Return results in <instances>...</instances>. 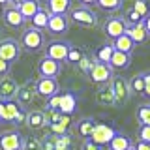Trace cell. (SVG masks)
<instances>
[{"instance_id": "1", "label": "cell", "mask_w": 150, "mask_h": 150, "mask_svg": "<svg viewBox=\"0 0 150 150\" xmlns=\"http://www.w3.org/2000/svg\"><path fill=\"white\" fill-rule=\"evenodd\" d=\"M45 43V38H43V32L38 30V28H28V30L23 32V38H21V47L28 53H34V51H40Z\"/></svg>"}, {"instance_id": "2", "label": "cell", "mask_w": 150, "mask_h": 150, "mask_svg": "<svg viewBox=\"0 0 150 150\" xmlns=\"http://www.w3.org/2000/svg\"><path fill=\"white\" fill-rule=\"evenodd\" d=\"M71 43L69 41H64V40H56V41H51L45 49V56L51 60H56V62H62V60H68V54L71 51Z\"/></svg>"}, {"instance_id": "3", "label": "cell", "mask_w": 150, "mask_h": 150, "mask_svg": "<svg viewBox=\"0 0 150 150\" xmlns=\"http://www.w3.org/2000/svg\"><path fill=\"white\" fill-rule=\"evenodd\" d=\"M88 77H90V81L96 83V84H105V83H111V79L115 77V75H112V68L109 64H103V62L94 60L90 71H88Z\"/></svg>"}, {"instance_id": "4", "label": "cell", "mask_w": 150, "mask_h": 150, "mask_svg": "<svg viewBox=\"0 0 150 150\" xmlns=\"http://www.w3.org/2000/svg\"><path fill=\"white\" fill-rule=\"evenodd\" d=\"M116 133H118V131L112 128L111 124H101V122H98L94 131H92V135H90V141L96 143V144H100V146H107Z\"/></svg>"}, {"instance_id": "5", "label": "cell", "mask_w": 150, "mask_h": 150, "mask_svg": "<svg viewBox=\"0 0 150 150\" xmlns=\"http://www.w3.org/2000/svg\"><path fill=\"white\" fill-rule=\"evenodd\" d=\"M69 19L77 25H83V26H96L98 25V17L96 13L92 11L88 6H77L69 11Z\"/></svg>"}, {"instance_id": "6", "label": "cell", "mask_w": 150, "mask_h": 150, "mask_svg": "<svg viewBox=\"0 0 150 150\" xmlns=\"http://www.w3.org/2000/svg\"><path fill=\"white\" fill-rule=\"evenodd\" d=\"M23 144H25V137L15 129L0 133V150H23Z\"/></svg>"}, {"instance_id": "7", "label": "cell", "mask_w": 150, "mask_h": 150, "mask_svg": "<svg viewBox=\"0 0 150 150\" xmlns=\"http://www.w3.org/2000/svg\"><path fill=\"white\" fill-rule=\"evenodd\" d=\"M111 88L112 92H115V98H116V103H126L129 100L131 96V88H129V83L126 81L124 77H120V75H115V77L111 79Z\"/></svg>"}, {"instance_id": "8", "label": "cell", "mask_w": 150, "mask_h": 150, "mask_svg": "<svg viewBox=\"0 0 150 150\" xmlns=\"http://www.w3.org/2000/svg\"><path fill=\"white\" fill-rule=\"evenodd\" d=\"M19 94V84L13 77H6L0 79V101H15Z\"/></svg>"}, {"instance_id": "9", "label": "cell", "mask_w": 150, "mask_h": 150, "mask_svg": "<svg viewBox=\"0 0 150 150\" xmlns=\"http://www.w3.org/2000/svg\"><path fill=\"white\" fill-rule=\"evenodd\" d=\"M19 54H21V45H19L17 40L8 38V40L0 41V58H4L6 62L11 64L19 58Z\"/></svg>"}, {"instance_id": "10", "label": "cell", "mask_w": 150, "mask_h": 150, "mask_svg": "<svg viewBox=\"0 0 150 150\" xmlns=\"http://www.w3.org/2000/svg\"><path fill=\"white\" fill-rule=\"evenodd\" d=\"M126 30H128V23H126V19H120V17H111V19H107L105 26H103L105 36L111 38V40H116V38L124 36Z\"/></svg>"}, {"instance_id": "11", "label": "cell", "mask_w": 150, "mask_h": 150, "mask_svg": "<svg viewBox=\"0 0 150 150\" xmlns=\"http://www.w3.org/2000/svg\"><path fill=\"white\" fill-rule=\"evenodd\" d=\"M58 81L56 79H49V77H40L36 81V92L38 96L45 98V100H49V98H53L54 94H58Z\"/></svg>"}, {"instance_id": "12", "label": "cell", "mask_w": 150, "mask_h": 150, "mask_svg": "<svg viewBox=\"0 0 150 150\" xmlns=\"http://www.w3.org/2000/svg\"><path fill=\"white\" fill-rule=\"evenodd\" d=\"M38 73L40 77H49V79H56L60 73V62L56 60H51V58H41L40 64H38Z\"/></svg>"}, {"instance_id": "13", "label": "cell", "mask_w": 150, "mask_h": 150, "mask_svg": "<svg viewBox=\"0 0 150 150\" xmlns=\"http://www.w3.org/2000/svg\"><path fill=\"white\" fill-rule=\"evenodd\" d=\"M36 81H26L23 86H19V94H17V103L19 105H30L34 101V96H36Z\"/></svg>"}, {"instance_id": "14", "label": "cell", "mask_w": 150, "mask_h": 150, "mask_svg": "<svg viewBox=\"0 0 150 150\" xmlns=\"http://www.w3.org/2000/svg\"><path fill=\"white\" fill-rule=\"evenodd\" d=\"M26 19L21 15V11L15 8V6H9L8 9H4V23L11 28H21L25 25Z\"/></svg>"}, {"instance_id": "15", "label": "cell", "mask_w": 150, "mask_h": 150, "mask_svg": "<svg viewBox=\"0 0 150 150\" xmlns=\"http://www.w3.org/2000/svg\"><path fill=\"white\" fill-rule=\"evenodd\" d=\"M126 34H128L131 40H133V43L137 45V43H144V41L148 40V32H146V28H144V23L141 21L137 23V25H128V30H126Z\"/></svg>"}, {"instance_id": "16", "label": "cell", "mask_w": 150, "mask_h": 150, "mask_svg": "<svg viewBox=\"0 0 150 150\" xmlns=\"http://www.w3.org/2000/svg\"><path fill=\"white\" fill-rule=\"evenodd\" d=\"M75 109H77V98H75V94L71 92H64L62 94V98H60V107H58V111L62 112V115L66 116H71Z\"/></svg>"}, {"instance_id": "17", "label": "cell", "mask_w": 150, "mask_h": 150, "mask_svg": "<svg viewBox=\"0 0 150 150\" xmlns=\"http://www.w3.org/2000/svg\"><path fill=\"white\" fill-rule=\"evenodd\" d=\"M19 11H21V15L26 19V21H32V17L36 15L38 11L41 9L40 6V0H25V2H21L19 6H15Z\"/></svg>"}, {"instance_id": "18", "label": "cell", "mask_w": 150, "mask_h": 150, "mask_svg": "<svg viewBox=\"0 0 150 150\" xmlns=\"http://www.w3.org/2000/svg\"><path fill=\"white\" fill-rule=\"evenodd\" d=\"M26 126L28 128H32V129H41V128H45L47 126V120H45V112L43 111H28V115H26Z\"/></svg>"}, {"instance_id": "19", "label": "cell", "mask_w": 150, "mask_h": 150, "mask_svg": "<svg viewBox=\"0 0 150 150\" xmlns=\"http://www.w3.org/2000/svg\"><path fill=\"white\" fill-rule=\"evenodd\" d=\"M47 28H49L51 34H64L68 30V17L66 15H51Z\"/></svg>"}, {"instance_id": "20", "label": "cell", "mask_w": 150, "mask_h": 150, "mask_svg": "<svg viewBox=\"0 0 150 150\" xmlns=\"http://www.w3.org/2000/svg\"><path fill=\"white\" fill-rule=\"evenodd\" d=\"M96 101L100 103V105H116V98H115V92H112L111 84L101 86L100 90L96 92Z\"/></svg>"}, {"instance_id": "21", "label": "cell", "mask_w": 150, "mask_h": 150, "mask_svg": "<svg viewBox=\"0 0 150 150\" xmlns=\"http://www.w3.org/2000/svg\"><path fill=\"white\" fill-rule=\"evenodd\" d=\"M51 15H66L71 8V0H47Z\"/></svg>"}, {"instance_id": "22", "label": "cell", "mask_w": 150, "mask_h": 150, "mask_svg": "<svg viewBox=\"0 0 150 150\" xmlns=\"http://www.w3.org/2000/svg\"><path fill=\"white\" fill-rule=\"evenodd\" d=\"M129 64H131V54L120 53V51H115V53H112V58L109 62V66L112 69H126V68H129Z\"/></svg>"}, {"instance_id": "23", "label": "cell", "mask_w": 150, "mask_h": 150, "mask_svg": "<svg viewBox=\"0 0 150 150\" xmlns=\"http://www.w3.org/2000/svg\"><path fill=\"white\" fill-rule=\"evenodd\" d=\"M107 146H109V150H129L131 146H133V143H131V139L128 137V135H124V133L118 131Z\"/></svg>"}, {"instance_id": "24", "label": "cell", "mask_w": 150, "mask_h": 150, "mask_svg": "<svg viewBox=\"0 0 150 150\" xmlns=\"http://www.w3.org/2000/svg\"><path fill=\"white\" fill-rule=\"evenodd\" d=\"M96 124H98V122L94 118H81L77 122V126H75V129H77V133L81 135L83 139H90V135H92L94 128H96Z\"/></svg>"}, {"instance_id": "25", "label": "cell", "mask_w": 150, "mask_h": 150, "mask_svg": "<svg viewBox=\"0 0 150 150\" xmlns=\"http://www.w3.org/2000/svg\"><path fill=\"white\" fill-rule=\"evenodd\" d=\"M112 47H115V51H120V53H128L131 54V51H133V40L128 36V34H124V36H120V38H116V40H112Z\"/></svg>"}, {"instance_id": "26", "label": "cell", "mask_w": 150, "mask_h": 150, "mask_svg": "<svg viewBox=\"0 0 150 150\" xmlns=\"http://www.w3.org/2000/svg\"><path fill=\"white\" fill-rule=\"evenodd\" d=\"M49 17H51V13L47 11V9L41 8L40 11L32 17V28H38V30H43V28H47V25H49Z\"/></svg>"}, {"instance_id": "27", "label": "cell", "mask_w": 150, "mask_h": 150, "mask_svg": "<svg viewBox=\"0 0 150 150\" xmlns=\"http://www.w3.org/2000/svg\"><path fill=\"white\" fill-rule=\"evenodd\" d=\"M112 53H115V47H112V43L101 45L100 49L96 51V60H98V62H103V64H109L111 58H112Z\"/></svg>"}, {"instance_id": "28", "label": "cell", "mask_w": 150, "mask_h": 150, "mask_svg": "<svg viewBox=\"0 0 150 150\" xmlns=\"http://www.w3.org/2000/svg\"><path fill=\"white\" fill-rule=\"evenodd\" d=\"M69 124H71V122H69V116L62 115L60 122L49 126V129H51V133H54V135H66V133H68V129H69Z\"/></svg>"}, {"instance_id": "29", "label": "cell", "mask_w": 150, "mask_h": 150, "mask_svg": "<svg viewBox=\"0 0 150 150\" xmlns=\"http://www.w3.org/2000/svg\"><path fill=\"white\" fill-rule=\"evenodd\" d=\"M23 107L17 101H6V120L4 122H15V116L19 115Z\"/></svg>"}, {"instance_id": "30", "label": "cell", "mask_w": 150, "mask_h": 150, "mask_svg": "<svg viewBox=\"0 0 150 150\" xmlns=\"http://www.w3.org/2000/svg\"><path fill=\"white\" fill-rule=\"evenodd\" d=\"M124 0H98V6L103 11H116V9L122 8Z\"/></svg>"}, {"instance_id": "31", "label": "cell", "mask_w": 150, "mask_h": 150, "mask_svg": "<svg viewBox=\"0 0 150 150\" xmlns=\"http://www.w3.org/2000/svg\"><path fill=\"white\" fill-rule=\"evenodd\" d=\"M129 88H131V92H135V94H144V73L135 75L129 81Z\"/></svg>"}, {"instance_id": "32", "label": "cell", "mask_w": 150, "mask_h": 150, "mask_svg": "<svg viewBox=\"0 0 150 150\" xmlns=\"http://www.w3.org/2000/svg\"><path fill=\"white\" fill-rule=\"evenodd\" d=\"M135 116H137L141 126H150V105H141L135 112Z\"/></svg>"}, {"instance_id": "33", "label": "cell", "mask_w": 150, "mask_h": 150, "mask_svg": "<svg viewBox=\"0 0 150 150\" xmlns=\"http://www.w3.org/2000/svg\"><path fill=\"white\" fill-rule=\"evenodd\" d=\"M131 9L133 11H137L141 17H146L148 13H150V6H148V0H135L133 2V6H131Z\"/></svg>"}, {"instance_id": "34", "label": "cell", "mask_w": 150, "mask_h": 150, "mask_svg": "<svg viewBox=\"0 0 150 150\" xmlns=\"http://www.w3.org/2000/svg\"><path fill=\"white\" fill-rule=\"evenodd\" d=\"M23 150H43V144L36 137H26L25 144H23Z\"/></svg>"}, {"instance_id": "35", "label": "cell", "mask_w": 150, "mask_h": 150, "mask_svg": "<svg viewBox=\"0 0 150 150\" xmlns=\"http://www.w3.org/2000/svg\"><path fill=\"white\" fill-rule=\"evenodd\" d=\"M56 141H58V135H54V133L45 135L43 141H41V144H43V150H54V148H56Z\"/></svg>"}, {"instance_id": "36", "label": "cell", "mask_w": 150, "mask_h": 150, "mask_svg": "<svg viewBox=\"0 0 150 150\" xmlns=\"http://www.w3.org/2000/svg\"><path fill=\"white\" fill-rule=\"evenodd\" d=\"M83 51H79V49H75V47H71V51H69V54H68V60L66 62H69V64H79V60L83 58Z\"/></svg>"}, {"instance_id": "37", "label": "cell", "mask_w": 150, "mask_h": 150, "mask_svg": "<svg viewBox=\"0 0 150 150\" xmlns=\"http://www.w3.org/2000/svg\"><path fill=\"white\" fill-rule=\"evenodd\" d=\"M92 62H94V60H90V56L83 54V58L79 60V69L84 71V73H88V71H90V68H92Z\"/></svg>"}, {"instance_id": "38", "label": "cell", "mask_w": 150, "mask_h": 150, "mask_svg": "<svg viewBox=\"0 0 150 150\" xmlns=\"http://www.w3.org/2000/svg\"><path fill=\"white\" fill-rule=\"evenodd\" d=\"M60 98H62V94H54L53 98H49V100H47V107H45V109L58 111V107H60Z\"/></svg>"}, {"instance_id": "39", "label": "cell", "mask_w": 150, "mask_h": 150, "mask_svg": "<svg viewBox=\"0 0 150 150\" xmlns=\"http://www.w3.org/2000/svg\"><path fill=\"white\" fill-rule=\"evenodd\" d=\"M141 21H144V19L141 17L137 11L129 9V11H128V15H126V23H128V25H137V23H141Z\"/></svg>"}, {"instance_id": "40", "label": "cell", "mask_w": 150, "mask_h": 150, "mask_svg": "<svg viewBox=\"0 0 150 150\" xmlns=\"http://www.w3.org/2000/svg\"><path fill=\"white\" fill-rule=\"evenodd\" d=\"M139 141H143V143H150V126H141L139 131Z\"/></svg>"}, {"instance_id": "41", "label": "cell", "mask_w": 150, "mask_h": 150, "mask_svg": "<svg viewBox=\"0 0 150 150\" xmlns=\"http://www.w3.org/2000/svg\"><path fill=\"white\" fill-rule=\"evenodd\" d=\"M81 150H103V146H100V144L92 143L90 139H84L83 144H81Z\"/></svg>"}, {"instance_id": "42", "label": "cell", "mask_w": 150, "mask_h": 150, "mask_svg": "<svg viewBox=\"0 0 150 150\" xmlns=\"http://www.w3.org/2000/svg\"><path fill=\"white\" fill-rule=\"evenodd\" d=\"M9 66H11L9 62H6L4 58H0V79L6 77V75L9 73Z\"/></svg>"}, {"instance_id": "43", "label": "cell", "mask_w": 150, "mask_h": 150, "mask_svg": "<svg viewBox=\"0 0 150 150\" xmlns=\"http://www.w3.org/2000/svg\"><path fill=\"white\" fill-rule=\"evenodd\" d=\"M26 115H28V112H26L25 109H21V111H19V115L15 116V122H13V124H17V126L26 124Z\"/></svg>"}, {"instance_id": "44", "label": "cell", "mask_w": 150, "mask_h": 150, "mask_svg": "<svg viewBox=\"0 0 150 150\" xmlns=\"http://www.w3.org/2000/svg\"><path fill=\"white\" fill-rule=\"evenodd\" d=\"M144 96L150 98V71L144 73Z\"/></svg>"}, {"instance_id": "45", "label": "cell", "mask_w": 150, "mask_h": 150, "mask_svg": "<svg viewBox=\"0 0 150 150\" xmlns=\"http://www.w3.org/2000/svg\"><path fill=\"white\" fill-rule=\"evenodd\" d=\"M135 150H150V143H143V141H139L137 144H133Z\"/></svg>"}, {"instance_id": "46", "label": "cell", "mask_w": 150, "mask_h": 150, "mask_svg": "<svg viewBox=\"0 0 150 150\" xmlns=\"http://www.w3.org/2000/svg\"><path fill=\"white\" fill-rule=\"evenodd\" d=\"M0 120H6V101H0Z\"/></svg>"}, {"instance_id": "47", "label": "cell", "mask_w": 150, "mask_h": 150, "mask_svg": "<svg viewBox=\"0 0 150 150\" xmlns=\"http://www.w3.org/2000/svg\"><path fill=\"white\" fill-rule=\"evenodd\" d=\"M144 28H146V32H148V36H150V13H148V15L146 17H144Z\"/></svg>"}, {"instance_id": "48", "label": "cell", "mask_w": 150, "mask_h": 150, "mask_svg": "<svg viewBox=\"0 0 150 150\" xmlns=\"http://www.w3.org/2000/svg\"><path fill=\"white\" fill-rule=\"evenodd\" d=\"M81 6H92V4H98V0H79Z\"/></svg>"}, {"instance_id": "49", "label": "cell", "mask_w": 150, "mask_h": 150, "mask_svg": "<svg viewBox=\"0 0 150 150\" xmlns=\"http://www.w3.org/2000/svg\"><path fill=\"white\" fill-rule=\"evenodd\" d=\"M54 150H69V146H66V144H62V143H58V141H56V148Z\"/></svg>"}, {"instance_id": "50", "label": "cell", "mask_w": 150, "mask_h": 150, "mask_svg": "<svg viewBox=\"0 0 150 150\" xmlns=\"http://www.w3.org/2000/svg\"><path fill=\"white\" fill-rule=\"evenodd\" d=\"M21 2H25V0H9V4H13V6H19Z\"/></svg>"}, {"instance_id": "51", "label": "cell", "mask_w": 150, "mask_h": 150, "mask_svg": "<svg viewBox=\"0 0 150 150\" xmlns=\"http://www.w3.org/2000/svg\"><path fill=\"white\" fill-rule=\"evenodd\" d=\"M2 11H4V4L0 2V15H2Z\"/></svg>"}, {"instance_id": "52", "label": "cell", "mask_w": 150, "mask_h": 150, "mask_svg": "<svg viewBox=\"0 0 150 150\" xmlns=\"http://www.w3.org/2000/svg\"><path fill=\"white\" fill-rule=\"evenodd\" d=\"M4 40V34H2V30H0V41H2Z\"/></svg>"}, {"instance_id": "53", "label": "cell", "mask_w": 150, "mask_h": 150, "mask_svg": "<svg viewBox=\"0 0 150 150\" xmlns=\"http://www.w3.org/2000/svg\"><path fill=\"white\" fill-rule=\"evenodd\" d=\"M129 150H135V148H133V146H131V148H129Z\"/></svg>"}, {"instance_id": "54", "label": "cell", "mask_w": 150, "mask_h": 150, "mask_svg": "<svg viewBox=\"0 0 150 150\" xmlns=\"http://www.w3.org/2000/svg\"><path fill=\"white\" fill-rule=\"evenodd\" d=\"M0 122H2V120H0Z\"/></svg>"}]
</instances>
